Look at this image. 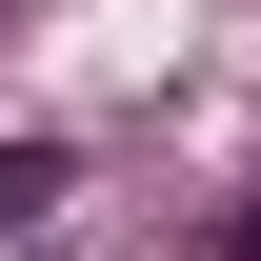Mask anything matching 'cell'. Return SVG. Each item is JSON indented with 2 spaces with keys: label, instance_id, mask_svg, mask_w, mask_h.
<instances>
[{
  "label": "cell",
  "instance_id": "6da1fadb",
  "mask_svg": "<svg viewBox=\"0 0 261 261\" xmlns=\"http://www.w3.org/2000/svg\"><path fill=\"white\" fill-rule=\"evenodd\" d=\"M40 201H61V141H0V241H20Z\"/></svg>",
  "mask_w": 261,
  "mask_h": 261
},
{
  "label": "cell",
  "instance_id": "7a4b0ae2",
  "mask_svg": "<svg viewBox=\"0 0 261 261\" xmlns=\"http://www.w3.org/2000/svg\"><path fill=\"white\" fill-rule=\"evenodd\" d=\"M221 261H261V201H221Z\"/></svg>",
  "mask_w": 261,
  "mask_h": 261
}]
</instances>
